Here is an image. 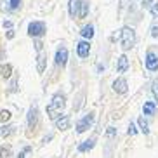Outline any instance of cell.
Here are the masks:
<instances>
[{
    "mask_svg": "<svg viewBox=\"0 0 158 158\" xmlns=\"http://www.w3.org/2000/svg\"><path fill=\"white\" fill-rule=\"evenodd\" d=\"M64 101H66L64 96H63V94H59V92L52 96L51 102H49V106H47V115L51 116L52 120H54L57 115H61V111L64 110V104H66Z\"/></svg>",
    "mask_w": 158,
    "mask_h": 158,
    "instance_id": "6da1fadb",
    "label": "cell"
},
{
    "mask_svg": "<svg viewBox=\"0 0 158 158\" xmlns=\"http://www.w3.org/2000/svg\"><path fill=\"white\" fill-rule=\"evenodd\" d=\"M153 94L158 98V82H155V84H153Z\"/></svg>",
    "mask_w": 158,
    "mask_h": 158,
    "instance_id": "f546056e",
    "label": "cell"
},
{
    "mask_svg": "<svg viewBox=\"0 0 158 158\" xmlns=\"http://www.w3.org/2000/svg\"><path fill=\"white\" fill-rule=\"evenodd\" d=\"M7 38H14V31H12V30H9V31H7Z\"/></svg>",
    "mask_w": 158,
    "mask_h": 158,
    "instance_id": "1f68e13d",
    "label": "cell"
},
{
    "mask_svg": "<svg viewBox=\"0 0 158 158\" xmlns=\"http://www.w3.org/2000/svg\"><path fill=\"white\" fill-rule=\"evenodd\" d=\"M4 28H12V23H10V21H5V23H4Z\"/></svg>",
    "mask_w": 158,
    "mask_h": 158,
    "instance_id": "4dcf8cb0",
    "label": "cell"
},
{
    "mask_svg": "<svg viewBox=\"0 0 158 158\" xmlns=\"http://www.w3.org/2000/svg\"><path fill=\"white\" fill-rule=\"evenodd\" d=\"M10 71H12V66H10V64H5L4 68H2V71H0V73H2V77H4V78H9V77H10Z\"/></svg>",
    "mask_w": 158,
    "mask_h": 158,
    "instance_id": "603a6c76",
    "label": "cell"
},
{
    "mask_svg": "<svg viewBox=\"0 0 158 158\" xmlns=\"http://www.w3.org/2000/svg\"><path fill=\"white\" fill-rule=\"evenodd\" d=\"M30 149H31V148H24L23 151L19 153V156H18V158H24V155H28V153H30Z\"/></svg>",
    "mask_w": 158,
    "mask_h": 158,
    "instance_id": "4316f807",
    "label": "cell"
},
{
    "mask_svg": "<svg viewBox=\"0 0 158 158\" xmlns=\"http://www.w3.org/2000/svg\"><path fill=\"white\" fill-rule=\"evenodd\" d=\"M44 33H45V23H42V21H33V23L28 24V35L31 38L42 37Z\"/></svg>",
    "mask_w": 158,
    "mask_h": 158,
    "instance_id": "3957f363",
    "label": "cell"
},
{
    "mask_svg": "<svg viewBox=\"0 0 158 158\" xmlns=\"http://www.w3.org/2000/svg\"><path fill=\"white\" fill-rule=\"evenodd\" d=\"M80 35H82L85 40H90V38L94 37V26H92V24H87V26H84V28H82V31H80Z\"/></svg>",
    "mask_w": 158,
    "mask_h": 158,
    "instance_id": "9a60e30c",
    "label": "cell"
},
{
    "mask_svg": "<svg viewBox=\"0 0 158 158\" xmlns=\"http://www.w3.org/2000/svg\"><path fill=\"white\" fill-rule=\"evenodd\" d=\"M10 120V111L9 110H2V111H0V122H9Z\"/></svg>",
    "mask_w": 158,
    "mask_h": 158,
    "instance_id": "7402d4cb",
    "label": "cell"
},
{
    "mask_svg": "<svg viewBox=\"0 0 158 158\" xmlns=\"http://www.w3.org/2000/svg\"><path fill=\"white\" fill-rule=\"evenodd\" d=\"M42 45H44V44L40 42V40H38V42H35V49H37V52H40V51H42Z\"/></svg>",
    "mask_w": 158,
    "mask_h": 158,
    "instance_id": "f1b7e54d",
    "label": "cell"
},
{
    "mask_svg": "<svg viewBox=\"0 0 158 158\" xmlns=\"http://www.w3.org/2000/svg\"><path fill=\"white\" fill-rule=\"evenodd\" d=\"M149 12H151V16H153V18H158V4L151 5V9H149Z\"/></svg>",
    "mask_w": 158,
    "mask_h": 158,
    "instance_id": "484cf974",
    "label": "cell"
},
{
    "mask_svg": "<svg viewBox=\"0 0 158 158\" xmlns=\"http://www.w3.org/2000/svg\"><path fill=\"white\" fill-rule=\"evenodd\" d=\"M92 123H94V113H89V115H85L82 120H78V123H77V132H78V134L87 132V130L92 127Z\"/></svg>",
    "mask_w": 158,
    "mask_h": 158,
    "instance_id": "277c9868",
    "label": "cell"
},
{
    "mask_svg": "<svg viewBox=\"0 0 158 158\" xmlns=\"http://www.w3.org/2000/svg\"><path fill=\"white\" fill-rule=\"evenodd\" d=\"M129 66H130L129 57H127L125 54H122V56L118 57V61H116V71H118V73H125V71L129 70Z\"/></svg>",
    "mask_w": 158,
    "mask_h": 158,
    "instance_id": "30bf717a",
    "label": "cell"
},
{
    "mask_svg": "<svg viewBox=\"0 0 158 158\" xmlns=\"http://www.w3.org/2000/svg\"><path fill=\"white\" fill-rule=\"evenodd\" d=\"M0 158H12V149H10V146H5V148L0 149Z\"/></svg>",
    "mask_w": 158,
    "mask_h": 158,
    "instance_id": "ffe728a7",
    "label": "cell"
},
{
    "mask_svg": "<svg viewBox=\"0 0 158 158\" xmlns=\"http://www.w3.org/2000/svg\"><path fill=\"white\" fill-rule=\"evenodd\" d=\"M37 122H38V110H37V106H31L28 110V127L33 129L37 125Z\"/></svg>",
    "mask_w": 158,
    "mask_h": 158,
    "instance_id": "8fae6325",
    "label": "cell"
},
{
    "mask_svg": "<svg viewBox=\"0 0 158 158\" xmlns=\"http://www.w3.org/2000/svg\"><path fill=\"white\" fill-rule=\"evenodd\" d=\"M56 64L57 66H66V63H68V49L66 47H61V49H57L56 51Z\"/></svg>",
    "mask_w": 158,
    "mask_h": 158,
    "instance_id": "ba28073f",
    "label": "cell"
},
{
    "mask_svg": "<svg viewBox=\"0 0 158 158\" xmlns=\"http://www.w3.org/2000/svg\"><path fill=\"white\" fill-rule=\"evenodd\" d=\"M144 2H146L148 5H149V4H153V0H144Z\"/></svg>",
    "mask_w": 158,
    "mask_h": 158,
    "instance_id": "d6a6232c",
    "label": "cell"
},
{
    "mask_svg": "<svg viewBox=\"0 0 158 158\" xmlns=\"http://www.w3.org/2000/svg\"><path fill=\"white\" fill-rule=\"evenodd\" d=\"M113 90H115L116 94H125L127 90H129V84H127L125 78H116L115 82H113Z\"/></svg>",
    "mask_w": 158,
    "mask_h": 158,
    "instance_id": "9c48e42d",
    "label": "cell"
},
{
    "mask_svg": "<svg viewBox=\"0 0 158 158\" xmlns=\"http://www.w3.org/2000/svg\"><path fill=\"white\" fill-rule=\"evenodd\" d=\"M127 134H129L130 137L137 134V129H135V125H134V123H129V129H127Z\"/></svg>",
    "mask_w": 158,
    "mask_h": 158,
    "instance_id": "cb8c5ba5",
    "label": "cell"
},
{
    "mask_svg": "<svg viewBox=\"0 0 158 158\" xmlns=\"http://www.w3.org/2000/svg\"><path fill=\"white\" fill-rule=\"evenodd\" d=\"M156 111V104H155L153 101H146L143 106V113L144 115H153V113Z\"/></svg>",
    "mask_w": 158,
    "mask_h": 158,
    "instance_id": "2e32d148",
    "label": "cell"
},
{
    "mask_svg": "<svg viewBox=\"0 0 158 158\" xmlns=\"http://www.w3.org/2000/svg\"><path fill=\"white\" fill-rule=\"evenodd\" d=\"M144 66L148 71H158V54L149 51L144 57Z\"/></svg>",
    "mask_w": 158,
    "mask_h": 158,
    "instance_id": "5b68a950",
    "label": "cell"
},
{
    "mask_svg": "<svg viewBox=\"0 0 158 158\" xmlns=\"http://www.w3.org/2000/svg\"><path fill=\"white\" fill-rule=\"evenodd\" d=\"M106 135L110 137V139H111V137H115V135H116V129H115V127H108V130H106Z\"/></svg>",
    "mask_w": 158,
    "mask_h": 158,
    "instance_id": "d4e9b609",
    "label": "cell"
},
{
    "mask_svg": "<svg viewBox=\"0 0 158 158\" xmlns=\"http://www.w3.org/2000/svg\"><path fill=\"white\" fill-rule=\"evenodd\" d=\"M87 14H89V4L82 0V7H80V16L78 18H85Z\"/></svg>",
    "mask_w": 158,
    "mask_h": 158,
    "instance_id": "44dd1931",
    "label": "cell"
},
{
    "mask_svg": "<svg viewBox=\"0 0 158 158\" xmlns=\"http://www.w3.org/2000/svg\"><path fill=\"white\" fill-rule=\"evenodd\" d=\"M54 125H56L57 130H68L71 125V120H70V116L68 115H57L56 118H54Z\"/></svg>",
    "mask_w": 158,
    "mask_h": 158,
    "instance_id": "8992f818",
    "label": "cell"
},
{
    "mask_svg": "<svg viewBox=\"0 0 158 158\" xmlns=\"http://www.w3.org/2000/svg\"><path fill=\"white\" fill-rule=\"evenodd\" d=\"M137 125H139V130L143 134H149V125H148V122H146L144 116H141L139 120H137Z\"/></svg>",
    "mask_w": 158,
    "mask_h": 158,
    "instance_id": "ac0fdd59",
    "label": "cell"
},
{
    "mask_svg": "<svg viewBox=\"0 0 158 158\" xmlns=\"http://www.w3.org/2000/svg\"><path fill=\"white\" fill-rule=\"evenodd\" d=\"M16 127L14 125H2V129H0V135L2 137H9L10 134H14Z\"/></svg>",
    "mask_w": 158,
    "mask_h": 158,
    "instance_id": "e0dca14e",
    "label": "cell"
},
{
    "mask_svg": "<svg viewBox=\"0 0 158 158\" xmlns=\"http://www.w3.org/2000/svg\"><path fill=\"white\" fill-rule=\"evenodd\" d=\"M45 61H47L45 52L40 51L38 52V56H37V71L38 73H44V70H45Z\"/></svg>",
    "mask_w": 158,
    "mask_h": 158,
    "instance_id": "4fadbf2b",
    "label": "cell"
},
{
    "mask_svg": "<svg viewBox=\"0 0 158 158\" xmlns=\"http://www.w3.org/2000/svg\"><path fill=\"white\" fill-rule=\"evenodd\" d=\"M80 7H82V0H70V16L71 18H78L80 16Z\"/></svg>",
    "mask_w": 158,
    "mask_h": 158,
    "instance_id": "7c38bea8",
    "label": "cell"
},
{
    "mask_svg": "<svg viewBox=\"0 0 158 158\" xmlns=\"http://www.w3.org/2000/svg\"><path fill=\"white\" fill-rule=\"evenodd\" d=\"M94 146H96V139H94V137H90V139L84 141L82 144H78V151H80V153H85V151H90Z\"/></svg>",
    "mask_w": 158,
    "mask_h": 158,
    "instance_id": "5bb4252c",
    "label": "cell"
},
{
    "mask_svg": "<svg viewBox=\"0 0 158 158\" xmlns=\"http://www.w3.org/2000/svg\"><path fill=\"white\" fill-rule=\"evenodd\" d=\"M4 7H7L9 10H16V9H19V7H21V0H9V2H7V5L4 4Z\"/></svg>",
    "mask_w": 158,
    "mask_h": 158,
    "instance_id": "d6986e66",
    "label": "cell"
},
{
    "mask_svg": "<svg viewBox=\"0 0 158 158\" xmlns=\"http://www.w3.org/2000/svg\"><path fill=\"white\" fill-rule=\"evenodd\" d=\"M151 37L153 38L158 37V26H153V28H151Z\"/></svg>",
    "mask_w": 158,
    "mask_h": 158,
    "instance_id": "83f0119b",
    "label": "cell"
},
{
    "mask_svg": "<svg viewBox=\"0 0 158 158\" xmlns=\"http://www.w3.org/2000/svg\"><path fill=\"white\" fill-rule=\"evenodd\" d=\"M135 44V31L134 28H130V26H123L120 31V45L123 51H129L132 49Z\"/></svg>",
    "mask_w": 158,
    "mask_h": 158,
    "instance_id": "7a4b0ae2",
    "label": "cell"
},
{
    "mask_svg": "<svg viewBox=\"0 0 158 158\" xmlns=\"http://www.w3.org/2000/svg\"><path fill=\"white\" fill-rule=\"evenodd\" d=\"M77 54L82 59L89 57V54H90V44H89V40H82V42L77 44Z\"/></svg>",
    "mask_w": 158,
    "mask_h": 158,
    "instance_id": "52a82bcc",
    "label": "cell"
}]
</instances>
